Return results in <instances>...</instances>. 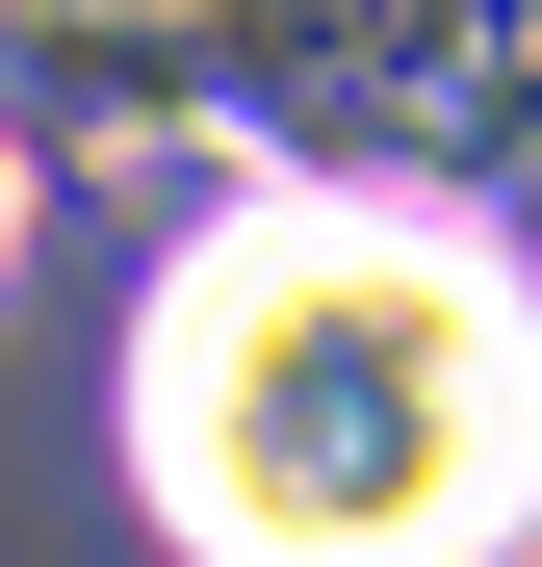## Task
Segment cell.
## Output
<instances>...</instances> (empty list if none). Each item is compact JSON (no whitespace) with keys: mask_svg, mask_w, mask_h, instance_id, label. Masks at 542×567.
<instances>
[{"mask_svg":"<svg viewBox=\"0 0 542 567\" xmlns=\"http://www.w3.org/2000/svg\"><path fill=\"white\" fill-rule=\"evenodd\" d=\"M130 491L181 567H517L542 542V284L466 207L285 181L155 284Z\"/></svg>","mask_w":542,"mask_h":567,"instance_id":"1","label":"cell"}]
</instances>
